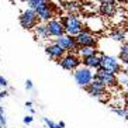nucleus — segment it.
Returning a JSON list of instances; mask_svg holds the SVG:
<instances>
[{"label":"nucleus","instance_id":"f3484780","mask_svg":"<svg viewBox=\"0 0 128 128\" xmlns=\"http://www.w3.org/2000/svg\"><path fill=\"white\" fill-rule=\"evenodd\" d=\"M49 3H51V2H48V0H28V2H27V6H28L30 10L37 12L38 8L45 7V6H48Z\"/></svg>","mask_w":128,"mask_h":128},{"label":"nucleus","instance_id":"39448f33","mask_svg":"<svg viewBox=\"0 0 128 128\" xmlns=\"http://www.w3.org/2000/svg\"><path fill=\"white\" fill-rule=\"evenodd\" d=\"M54 42L59 45L62 49H65L66 52H79V45L76 42V38L72 37V35L65 34L62 37H58V38H54Z\"/></svg>","mask_w":128,"mask_h":128},{"label":"nucleus","instance_id":"dca6fc26","mask_svg":"<svg viewBox=\"0 0 128 128\" xmlns=\"http://www.w3.org/2000/svg\"><path fill=\"white\" fill-rule=\"evenodd\" d=\"M34 32H35V38H41V40H48V38L51 37L49 32H48V28H46V24L40 23L37 27H35Z\"/></svg>","mask_w":128,"mask_h":128},{"label":"nucleus","instance_id":"1a4fd4ad","mask_svg":"<svg viewBox=\"0 0 128 128\" xmlns=\"http://www.w3.org/2000/svg\"><path fill=\"white\" fill-rule=\"evenodd\" d=\"M46 28H48V32L51 37H62V35L66 34V31H65V27L62 24V21L58 18H52L51 21L46 23Z\"/></svg>","mask_w":128,"mask_h":128},{"label":"nucleus","instance_id":"a211bd4d","mask_svg":"<svg viewBox=\"0 0 128 128\" xmlns=\"http://www.w3.org/2000/svg\"><path fill=\"white\" fill-rule=\"evenodd\" d=\"M79 56L82 58V59H84V58H89V56H93V55H96L97 52V49L94 48V46H82V48H79Z\"/></svg>","mask_w":128,"mask_h":128},{"label":"nucleus","instance_id":"9b49d317","mask_svg":"<svg viewBox=\"0 0 128 128\" xmlns=\"http://www.w3.org/2000/svg\"><path fill=\"white\" fill-rule=\"evenodd\" d=\"M45 52L49 58H52V59H55V60H60L65 55H66V51L62 49L59 45H56L55 42H52V44H49V45L45 46Z\"/></svg>","mask_w":128,"mask_h":128},{"label":"nucleus","instance_id":"20e7f679","mask_svg":"<svg viewBox=\"0 0 128 128\" xmlns=\"http://www.w3.org/2000/svg\"><path fill=\"white\" fill-rule=\"evenodd\" d=\"M58 64L60 65V68L69 72H75L78 68H80L82 65V58L79 55H76L73 52H68L60 60H58Z\"/></svg>","mask_w":128,"mask_h":128},{"label":"nucleus","instance_id":"bb28decb","mask_svg":"<svg viewBox=\"0 0 128 128\" xmlns=\"http://www.w3.org/2000/svg\"><path fill=\"white\" fill-rule=\"evenodd\" d=\"M0 86H2V87H7L8 86L7 79H6L4 76H2V75H0Z\"/></svg>","mask_w":128,"mask_h":128},{"label":"nucleus","instance_id":"9d476101","mask_svg":"<svg viewBox=\"0 0 128 128\" xmlns=\"http://www.w3.org/2000/svg\"><path fill=\"white\" fill-rule=\"evenodd\" d=\"M56 10H58V8H56L55 4L49 3L48 6H45V7L38 8L35 13H37V16H38V20L46 24L48 21H51V20L54 18V16H55V12H56Z\"/></svg>","mask_w":128,"mask_h":128},{"label":"nucleus","instance_id":"4468645a","mask_svg":"<svg viewBox=\"0 0 128 128\" xmlns=\"http://www.w3.org/2000/svg\"><path fill=\"white\" fill-rule=\"evenodd\" d=\"M100 14L106 16V17H113L117 13V7L116 3H106V4H100Z\"/></svg>","mask_w":128,"mask_h":128},{"label":"nucleus","instance_id":"2f4dec72","mask_svg":"<svg viewBox=\"0 0 128 128\" xmlns=\"http://www.w3.org/2000/svg\"><path fill=\"white\" fill-rule=\"evenodd\" d=\"M98 2H100L102 4H106V3H114L113 0H98Z\"/></svg>","mask_w":128,"mask_h":128},{"label":"nucleus","instance_id":"f704fd0d","mask_svg":"<svg viewBox=\"0 0 128 128\" xmlns=\"http://www.w3.org/2000/svg\"><path fill=\"white\" fill-rule=\"evenodd\" d=\"M58 124H59V127L65 128V122H64V121H59V122H58Z\"/></svg>","mask_w":128,"mask_h":128},{"label":"nucleus","instance_id":"c9c22d12","mask_svg":"<svg viewBox=\"0 0 128 128\" xmlns=\"http://www.w3.org/2000/svg\"><path fill=\"white\" fill-rule=\"evenodd\" d=\"M3 113H4V110H3V107L0 106V116H3Z\"/></svg>","mask_w":128,"mask_h":128},{"label":"nucleus","instance_id":"2eb2a0df","mask_svg":"<svg viewBox=\"0 0 128 128\" xmlns=\"http://www.w3.org/2000/svg\"><path fill=\"white\" fill-rule=\"evenodd\" d=\"M84 90L90 94L92 97H96L98 100H103V97L107 94V89H96V87H92L90 84L87 87H84Z\"/></svg>","mask_w":128,"mask_h":128},{"label":"nucleus","instance_id":"0eeeda50","mask_svg":"<svg viewBox=\"0 0 128 128\" xmlns=\"http://www.w3.org/2000/svg\"><path fill=\"white\" fill-rule=\"evenodd\" d=\"M102 68L107 69V70H110V72H113L114 75H120L121 70H122V65H121L120 59H117L116 56H111V55H103Z\"/></svg>","mask_w":128,"mask_h":128},{"label":"nucleus","instance_id":"b1692460","mask_svg":"<svg viewBox=\"0 0 128 128\" xmlns=\"http://www.w3.org/2000/svg\"><path fill=\"white\" fill-rule=\"evenodd\" d=\"M44 122L48 125V128H62V127H59V124H58V122H54V121L48 120L46 117H44Z\"/></svg>","mask_w":128,"mask_h":128},{"label":"nucleus","instance_id":"6e6552de","mask_svg":"<svg viewBox=\"0 0 128 128\" xmlns=\"http://www.w3.org/2000/svg\"><path fill=\"white\" fill-rule=\"evenodd\" d=\"M75 38H76V42H78L79 48H82V46H94L96 48V45H97V38L86 30H83Z\"/></svg>","mask_w":128,"mask_h":128},{"label":"nucleus","instance_id":"7ed1b4c3","mask_svg":"<svg viewBox=\"0 0 128 128\" xmlns=\"http://www.w3.org/2000/svg\"><path fill=\"white\" fill-rule=\"evenodd\" d=\"M20 26L23 27L24 30H35V27L40 24V20H38V16L34 10H30L27 8L26 12L21 13V16L18 17Z\"/></svg>","mask_w":128,"mask_h":128},{"label":"nucleus","instance_id":"c85d7f7f","mask_svg":"<svg viewBox=\"0 0 128 128\" xmlns=\"http://www.w3.org/2000/svg\"><path fill=\"white\" fill-rule=\"evenodd\" d=\"M32 87H34L32 82H31L30 79H27V80H26V89H27V90H32Z\"/></svg>","mask_w":128,"mask_h":128},{"label":"nucleus","instance_id":"a878e982","mask_svg":"<svg viewBox=\"0 0 128 128\" xmlns=\"http://www.w3.org/2000/svg\"><path fill=\"white\" fill-rule=\"evenodd\" d=\"M118 59H120L121 65L125 66V70L128 72V56H118Z\"/></svg>","mask_w":128,"mask_h":128},{"label":"nucleus","instance_id":"cd10ccee","mask_svg":"<svg viewBox=\"0 0 128 128\" xmlns=\"http://www.w3.org/2000/svg\"><path fill=\"white\" fill-rule=\"evenodd\" d=\"M32 120H34V117H32V116H26L23 121H24V124L28 125V124H31V122H32Z\"/></svg>","mask_w":128,"mask_h":128},{"label":"nucleus","instance_id":"412c9836","mask_svg":"<svg viewBox=\"0 0 128 128\" xmlns=\"http://www.w3.org/2000/svg\"><path fill=\"white\" fill-rule=\"evenodd\" d=\"M111 111L113 113H116L117 116H120V117H122L124 120H128V107H121V108H118V107H113L111 108Z\"/></svg>","mask_w":128,"mask_h":128},{"label":"nucleus","instance_id":"4be33fe9","mask_svg":"<svg viewBox=\"0 0 128 128\" xmlns=\"http://www.w3.org/2000/svg\"><path fill=\"white\" fill-rule=\"evenodd\" d=\"M65 8H66L70 14H75V13L79 12V4L75 3V2H68V3H65Z\"/></svg>","mask_w":128,"mask_h":128},{"label":"nucleus","instance_id":"58836bf2","mask_svg":"<svg viewBox=\"0 0 128 128\" xmlns=\"http://www.w3.org/2000/svg\"><path fill=\"white\" fill-rule=\"evenodd\" d=\"M48 2H51V0H48Z\"/></svg>","mask_w":128,"mask_h":128},{"label":"nucleus","instance_id":"423d86ee","mask_svg":"<svg viewBox=\"0 0 128 128\" xmlns=\"http://www.w3.org/2000/svg\"><path fill=\"white\" fill-rule=\"evenodd\" d=\"M94 78L100 79L106 84V87H117L118 86V78L117 75H114L113 72L107 70L104 68H98L94 73Z\"/></svg>","mask_w":128,"mask_h":128},{"label":"nucleus","instance_id":"f03ea898","mask_svg":"<svg viewBox=\"0 0 128 128\" xmlns=\"http://www.w3.org/2000/svg\"><path fill=\"white\" fill-rule=\"evenodd\" d=\"M73 78H75V82L78 83V86L80 87H87L93 82L94 79V73L92 72V69L86 68V66H80L73 72Z\"/></svg>","mask_w":128,"mask_h":128},{"label":"nucleus","instance_id":"e433bc0d","mask_svg":"<svg viewBox=\"0 0 128 128\" xmlns=\"http://www.w3.org/2000/svg\"><path fill=\"white\" fill-rule=\"evenodd\" d=\"M20 2H28V0H20Z\"/></svg>","mask_w":128,"mask_h":128},{"label":"nucleus","instance_id":"5701e85b","mask_svg":"<svg viewBox=\"0 0 128 128\" xmlns=\"http://www.w3.org/2000/svg\"><path fill=\"white\" fill-rule=\"evenodd\" d=\"M90 86L92 87H96V89H107L104 83H103L100 79H97V78H94V79H93V82L90 83Z\"/></svg>","mask_w":128,"mask_h":128},{"label":"nucleus","instance_id":"ddd939ff","mask_svg":"<svg viewBox=\"0 0 128 128\" xmlns=\"http://www.w3.org/2000/svg\"><path fill=\"white\" fill-rule=\"evenodd\" d=\"M82 64H83V66H86V68H89V69H96V70H97L98 68H102L103 55L102 54H96L93 56L84 58V59H82Z\"/></svg>","mask_w":128,"mask_h":128},{"label":"nucleus","instance_id":"6ab92c4d","mask_svg":"<svg viewBox=\"0 0 128 128\" xmlns=\"http://www.w3.org/2000/svg\"><path fill=\"white\" fill-rule=\"evenodd\" d=\"M117 78H118V84H121L125 89H128V72L125 69H122L120 75H117Z\"/></svg>","mask_w":128,"mask_h":128},{"label":"nucleus","instance_id":"7c9ffc66","mask_svg":"<svg viewBox=\"0 0 128 128\" xmlns=\"http://www.w3.org/2000/svg\"><path fill=\"white\" fill-rule=\"evenodd\" d=\"M7 96H8V92L7 90L0 92V98H4V97H7Z\"/></svg>","mask_w":128,"mask_h":128},{"label":"nucleus","instance_id":"aec40b11","mask_svg":"<svg viewBox=\"0 0 128 128\" xmlns=\"http://www.w3.org/2000/svg\"><path fill=\"white\" fill-rule=\"evenodd\" d=\"M110 37L113 38L114 41L121 42V41H124L125 40V31H122V30H113V32H111Z\"/></svg>","mask_w":128,"mask_h":128},{"label":"nucleus","instance_id":"f8f14e48","mask_svg":"<svg viewBox=\"0 0 128 128\" xmlns=\"http://www.w3.org/2000/svg\"><path fill=\"white\" fill-rule=\"evenodd\" d=\"M103 28H104V24H103L102 18L100 17H89L86 21V24H84V30L89 31V32H98V31H102Z\"/></svg>","mask_w":128,"mask_h":128},{"label":"nucleus","instance_id":"393cba45","mask_svg":"<svg viewBox=\"0 0 128 128\" xmlns=\"http://www.w3.org/2000/svg\"><path fill=\"white\" fill-rule=\"evenodd\" d=\"M118 56H128V42H125L124 45L120 48V54Z\"/></svg>","mask_w":128,"mask_h":128},{"label":"nucleus","instance_id":"f257e3e1","mask_svg":"<svg viewBox=\"0 0 128 128\" xmlns=\"http://www.w3.org/2000/svg\"><path fill=\"white\" fill-rule=\"evenodd\" d=\"M60 21L65 27V31L68 35H72V37H76L78 34H80L83 30H84V24L83 21L75 14H69V16H64L60 17Z\"/></svg>","mask_w":128,"mask_h":128},{"label":"nucleus","instance_id":"4c0bfd02","mask_svg":"<svg viewBox=\"0 0 128 128\" xmlns=\"http://www.w3.org/2000/svg\"><path fill=\"white\" fill-rule=\"evenodd\" d=\"M127 96H128V89H127Z\"/></svg>","mask_w":128,"mask_h":128},{"label":"nucleus","instance_id":"72a5a7b5","mask_svg":"<svg viewBox=\"0 0 128 128\" xmlns=\"http://www.w3.org/2000/svg\"><path fill=\"white\" fill-rule=\"evenodd\" d=\"M26 107H27V108H32V103H31V102H27V103H26Z\"/></svg>","mask_w":128,"mask_h":128},{"label":"nucleus","instance_id":"c756f323","mask_svg":"<svg viewBox=\"0 0 128 128\" xmlns=\"http://www.w3.org/2000/svg\"><path fill=\"white\" fill-rule=\"evenodd\" d=\"M0 127L2 128L6 127V118H4V114L3 116H0Z\"/></svg>","mask_w":128,"mask_h":128},{"label":"nucleus","instance_id":"473e14b6","mask_svg":"<svg viewBox=\"0 0 128 128\" xmlns=\"http://www.w3.org/2000/svg\"><path fill=\"white\" fill-rule=\"evenodd\" d=\"M114 3H128V0H113Z\"/></svg>","mask_w":128,"mask_h":128}]
</instances>
